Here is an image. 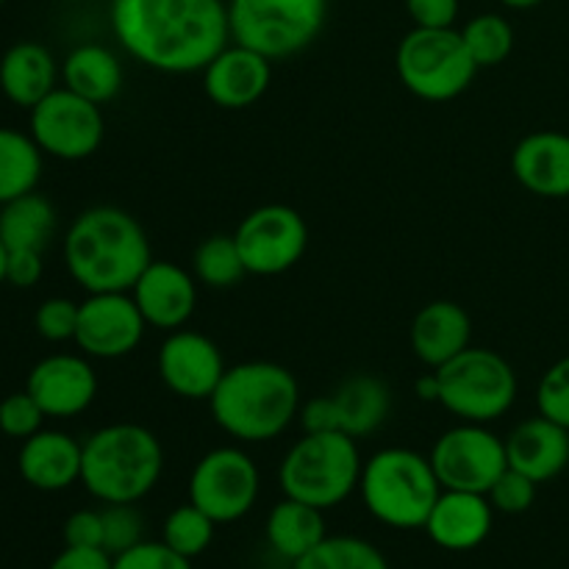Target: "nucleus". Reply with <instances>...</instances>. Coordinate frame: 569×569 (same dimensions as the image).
<instances>
[{"label":"nucleus","mask_w":569,"mask_h":569,"mask_svg":"<svg viewBox=\"0 0 569 569\" xmlns=\"http://www.w3.org/2000/svg\"><path fill=\"white\" fill-rule=\"evenodd\" d=\"M111 28L139 64L172 76L206 70L231 39L222 0H114Z\"/></svg>","instance_id":"obj_1"},{"label":"nucleus","mask_w":569,"mask_h":569,"mask_svg":"<svg viewBox=\"0 0 569 569\" xmlns=\"http://www.w3.org/2000/svg\"><path fill=\"white\" fill-rule=\"evenodd\" d=\"M64 261L72 281L94 292H131L153 261L137 217L114 206H94L76 217L64 237Z\"/></svg>","instance_id":"obj_2"},{"label":"nucleus","mask_w":569,"mask_h":569,"mask_svg":"<svg viewBox=\"0 0 569 569\" xmlns=\"http://www.w3.org/2000/svg\"><path fill=\"white\" fill-rule=\"evenodd\" d=\"M211 417L239 442L278 439L300 411V387L276 361H244L228 367L209 398Z\"/></svg>","instance_id":"obj_3"},{"label":"nucleus","mask_w":569,"mask_h":569,"mask_svg":"<svg viewBox=\"0 0 569 569\" xmlns=\"http://www.w3.org/2000/svg\"><path fill=\"white\" fill-rule=\"evenodd\" d=\"M161 470L159 437L137 422H114L83 442L81 483L103 503H137L159 483Z\"/></svg>","instance_id":"obj_4"},{"label":"nucleus","mask_w":569,"mask_h":569,"mask_svg":"<svg viewBox=\"0 0 569 569\" xmlns=\"http://www.w3.org/2000/svg\"><path fill=\"white\" fill-rule=\"evenodd\" d=\"M359 492L378 522L398 531L426 528L433 503L442 495L431 459L409 448H383L361 467Z\"/></svg>","instance_id":"obj_5"},{"label":"nucleus","mask_w":569,"mask_h":569,"mask_svg":"<svg viewBox=\"0 0 569 569\" xmlns=\"http://www.w3.org/2000/svg\"><path fill=\"white\" fill-rule=\"evenodd\" d=\"M361 467L365 461L353 437L342 431L306 433L283 456L278 483L283 498L326 511L353 495V489L359 487Z\"/></svg>","instance_id":"obj_6"},{"label":"nucleus","mask_w":569,"mask_h":569,"mask_svg":"<svg viewBox=\"0 0 569 569\" xmlns=\"http://www.w3.org/2000/svg\"><path fill=\"white\" fill-rule=\"evenodd\" d=\"M328 0H231L228 26L237 44L270 61L300 53L326 26Z\"/></svg>","instance_id":"obj_7"},{"label":"nucleus","mask_w":569,"mask_h":569,"mask_svg":"<svg viewBox=\"0 0 569 569\" xmlns=\"http://www.w3.org/2000/svg\"><path fill=\"white\" fill-rule=\"evenodd\" d=\"M439 403L465 422L500 420L517 400V372L500 353L487 348H467L453 361L442 365Z\"/></svg>","instance_id":"obj_8"},{"label":"nucleus","mask_w":569,"mask_h":569,"mask_svg":"<svg viewBox=\"0 0 569 569\" xmlns=\"http://www.w3.org/2000/svg\"><path fill=\"white\" fill-rule=\"evenodd\" d=\"M398 76L420 100L442 103L465 92L476 78L478 64L467 50L461 31L453 28H417L398 44Z\"/></svg>","instance_id":"obj_9"},{"label":"nucleus","mask_w":569,"mask_h":569,"mask_svg":"<svg viewBox=\"0 0 569 569\" xmlns=\"http://www.w3.org/2000/svg\"><path fill=\"white\" fill-rule=\"evenodd\" d=\"M431 467L442 489L487 495L492 483L509 470L506 439L481 422H461L433 442Z\"/></svg>","instance_id":"obj_10"},{"label":"nucleus","mask_w":569,"mask_h":569,"mask_svg":"<svg viewBox=\"0 0 569 569\" xmlns=\"http://www.w3.org/2000/svg\"><path fill=\"white\" fill-rule=\"evenodd\" d=\"M259 467L244 450H209L189 476V503L211 517L217 526L237 522L259 498Z\"/></svg>","instance_id":"obj_11"},{"label":"nucleus","mask_w":569,"mask_h":569,"mask_svg":"<svg viewBox=\"0 0 569 569\" xmlns=\"http://www.w3.org/2000/svg\"><path fill=\"white\" fill-rule=\"evenodd\" d=\"M106 133L100 106L72 89H53L31 109V137L53 159L81 161L100 148Z\"/></svg>","instance_id":"obj_12"},{"label":"nucleus","mask_w":569,"mask_h":569,"mask_svg":"<svg viewBox=\"0 0 569 569\" xmlns=\"http://www.w3.org/2000/svg\"><path fill=\"white\" fill-rule=\"evenodd\" d=\"M250 276H281L303 259L309 226L292 206H259L233 233Z\"/></svg>","instance_id":"obj_13"},{"label":"nucleus","mask_w":569,"mask_h":569,"mask_svg":"<svg viewBox=\"0 0 569 569\" xmlns=\"http://www.w3.org/2000/svg\"><path fill=\"white\" fill-rule=\"evenodd\" d=\"M144 317L131 292H94L78 303V328L72 342L92 359H122L139 348Z\"/></svg>","instance_id":"obj_14"},{"label":"nucleus","mask_w":569,"mask_h":569,"mask_svg":"<svg viewBox=\"0 0 569 569\" xmlns=\"http://www.w3.org/2000/svg\"><path fill=\"white\" fill-rule=\"evenodd\" d=\"M226 370L220 348L198 331H170L159 348L161 383L183 400H209Z\"/></svg>","instance_id":"obj_15"},{"label":"nucleus","mask_w":569,"mask_h":569,"mask_svg":"<svg viewBox=\"0 0 569 569\" xmlns=\"http://www.w3.org/2000/svg\"><path fill=\"white\" fill-rule=\"evenodd\" d=\"M26 389L44 417H78L98 395V376L83 356L56 353L33 367Z\"/></svg>","instance_id":"obj_16"},{"label":"nucleus","mask_w":569,"mask_h":569,"mask_svg":"<svg viewBox=\"0 0 569 569\" xmlns=\"http://www.w3.org/2000/svg\"><path fill=\"white\" fill-rule=\"evenodd\" d=\"M144 322L161 331H178L198 306V283L172 261H150L131 289Z\"/></svg>","instance_id":"obj_17"},{"label":"nucleus","mask_w":569,"mask_h":569,"mask_svg":"<svg viewBox=\"0 0 569 569\" xmlns=\"http://www.w3.org/2000/svg\"><path fill=\"white\" fill-rule=\"evenodd\" d=\"M272 81L270 59L244 44L220 50L203 70V89L220 109H248L264 98Z\"/></svg>","instance_id":"obj_18"},{"label":"nucleus","mask_w":569,"mask_h":569,"mask_svg":"<svg viewBox=\"0 0 569 569\" xmlns=\"http://www.w3.org/2000/svg\"><path fill=\"white\" fill-rule=\"evenodd\" d=\"M492 522L495 509L487 495L442 489L426 520V531L437 548L467 553L487 542Z\"/></svg>","instance_id":"obj_19"},{"label":"nucleus","mask_w":569,"mask_h":569,"mask_svg":"<svg viewBox=\"0 0 569 569\" xmlns=\"http://www.w3.org/2000/svg\"><path fill=\"white\" fill-rule=\"evenodd\" d=\"M511 172L537 198H569V133L533 131L517 142Z\"/></svg>","instance_id":"obj_20"},{"label":"nucleus","mask_w":569,"mask_h":569,"mask_svg":"<svg viewBox=\"0 0 569 569\" xmlns=\"http://www.w3.org/2000/svg\"><path fill=\"white\" fill-rule=\"evenodd\" d=\"M83 445L76 442L70 433L61 431H37L33 437L22 439L17 470L28 487L39 492H61L81 481Z\"/></svg>","instance_id":"obj_21"},{"label":"nucleus","mask_w":569,"mask_h":569,"mask_svg":"<svg viewBox=\"0 0 569 569\" xmlns=\"http://www.w3.org/2000/svg\"><path fill=\"white\" fill-rule=\"evenodd\" d=\"M506 456L511 470L522 472L531 481H553L569 465V431L542 415L531 417L509 433Z\"/></svg>","instance_id":"obj_22"},{"label":"nucleus","mask_w":569,"mask_h":569,"mask_svg":"<svg viewBox=\"0 0 569 569\" xmlns=\"http://www.w3.org/2000/svg\"><path fill=\"white\" fill-rule=\"evenodd\" d=\"M470 315L453 300H433V303L422 306L409 331L411 350L431 370H439L459 353H465L470 348Z\"/></svg>","instance_id":"obj_23"},{"label":"nucleus","mask_w":569,"mask_h":569,"mask_svg":"<svg viewBox=\"0 0 569 569\" xmlns=\"http://www.w3.org/2000/svg\"><path fill=\"white\" fill-rule=\"evenodd\" d=\"M0 89L11 103L33 109L56 89V61L39 42H17L0 59Z\"/></svg>","instance_id":"obj_24"},{"label":"nucleus","mask_w":569,"mask_h":569,"mask_svg":"<svg viewBox=\"0 0 569 569\" xmlns=\"http://www.w3.org/2000/svg\"><path fill=\"white\" fill-rule=\"evenodd\" d=\"M331 400L337 409L339 431L353 439L376 433L392 411V392L387 383L376 376H365V372L339 383Z\"/></svg>","instance_id":"obj_25"},{"label":"nucleus","mask_w":569,"mask_h":569,"mask_svg":"<svg viewBox=\"0 0 569 569\" xmlns=\"http://www.w3.org/2000/svg\"><path fill=\"white\" fill-rule=\"evenodd\" d=\"M326 537L322 509L300 503V500L283 498L281 503L272 506L270 517H267V542L281 559L292 561V565L303 559L309 550H315Z\"/></svg>","instance_id":"obj_26"},{"label":"nucleus","mask_w":569,"mask_h":569,"mask_svg":"<svg viewBox=\"0 0 569 569\" xmlns=\"http://www.w3.org/2000/svg\"><path fill=\"white\" fill-rule=\"evenodd\" d=\"M64 87L92 103H109L122 89V67L103 44H81L64 61Z\"/></svg>","instance_id":"obj_27"},{"label":"nucleus","mask_w":569,"mask_h":569,"mask_svg":"<svg viewBox=\"0 0 569 569\" xmlns=\"http://www.w3.org/2000/svg\"><path fill=\"white\" fill-rule=\"evenodd\" d=\"M53 231L56 209L42 194H20L0 209V239L9 250H39L42 253Z\"/></svg>","instance_id":"obj_28"},{"label":"nucleus","mask_w":569,"mask_h":569,"mask_svg":"<svg viewBox=\"0 0 569 569\" xmlns=\"http://www.w3.org/2000/svg\"><path fill=\"white\" fill-rule=\"evenodd\" d=\"M42 176V150L11 128H0V206L37 189Z\"/></svg>","instance_id":"obj_29"},{"label":"nucleus","mask_w":569,"mask_h":569,"mask_svg":"<svg viewBox=\"0 0 569 569\" xmlns=\"http://www.w3.org/2000/svg\"><path fill=\"white\" fill-rule=\"evenodd\" d=\"M192 270L194 278L211 289H231L248 276L237 239L228 233H214L198 244L192 256Z\"/></svg>","instance_id":"obj_30"},{"label":"nucleus","mask_w":569,"mask_h":569,"mask_svg":"<svg viewBox=\"0 0 569 569\" xmlns=\"http://www.w3.org/2000/svg\"><path fill=\"white\" fill-rule=\"evenodd\" d=\"M292 569H389L381 550L361 537H326Z\"/></svg>","instance_id":"obj_31"},{"label":"nucleus","mask_w":569,"mask_h":569,"mask_svg":"<svg viewBox=\"0 0 569 569\" xmlns=\"http://www.w3.org/2000/svg\"><path fill=\"white\" fill-rule=\"evenodd\" d=\"M467 50H470L472 61L481 67H498L509 59L511 48H515V28L506 17L500 14H478L461 31Z\"/></svg>","instance_id":"obj_32"},{"label":"nucleus","mask_w":569,"mask_h":569,"mask_svg":"<svg viewBox=\"0 0 569 569\" xmlns=\"http://www.w3.org/2000/svg\"><path fill=\"white\" fill-rule=\"evenodd\" d=\"M214 528L217 522L194 503L178 506L176 511L167 515L164 528H161V542L170 545L176 553L187 556V559H198L209 550Z\"/></svg>","instance_id":"obj_33"},{"label":"nucleus","mask_w":569,"mask_h":569,"mask_svg":"<svg viewBox=\"0 0 569 569\" xmlns=\"http://www.w3.org/2000/svg\"><path fill=\"white\" fill-rule=\"evenodd\" d=\"M100 517H103V550L111 559L142 542L144 526L133 503H106Z\"/></svg>","instance_id":"obj_34"},{"label":"nucleus","mask_w":569,"mask_h":569,"mask_svg":"<svg viewBox=\"0 0 569 569\" xmlns=\"http://www.w3.org/2000/svg\"><path fill=\"white\" fill-rule=\"evenodd\" d=\"M537 409L569 431V356L556 361L537 387Z\"/></svg>","instance_id":"obj_35"},{"label":"nucleus","mask_w":569,"mask_h":569,"mask_svg":"<svg viewBox=\"0 0 569 569\" xmlns=\"http://www.w3.org/2000/svg\"><path fill=\"white\" fill-rule=\"evenodd\" d=\"M537 481H531L528 476L517 470H506L498 481L492 483V489L487 492L489 503H492L495 511L500 515H526L528 509L537 500Z\"/></svg>","instance_id":"obj_36"},{"label":"nucleus","mask_w":569,"mask_h":569,"mask_svg":"<svg viewBox=\"0 0 569 569\" xmlns=\"http://www.w3.org/2000/svg\"><path fill=\"white\" fill-rule=\"evenodd\" d=\"M44 411L37 400L26 392H14L0 400V431L11 439H28L42 431Z\"/></svg>","instance_id":"obj_37"},{"label":"nucleus","mask_w":569,"mask_h":569,"mask_svg":"<svg viewBox=\"0 0 569 569\" xmlns=\"http://www.w3.org/2000/svg\"><path fill=\"white\" fill-rule=\"evenodd\" d=\"M37 333L48 342H70L76 339L78 328V303L70 298H50L44 300L33 317Z\"/></svg>","instance_id":"obj_38"},{"label":"nucleus","mask_w":569,"mask_h":569,"mask_svg":"<svg viewBox=\"0 0 569 569\" xmlns=\"http://www.w3.org/2000/svg\"><path fill=\"white\" fill-rule=\"evenodd\" d=\"M111 569H192V559L176 553L164 542H139L126 553L114 556Z\"/></svg>","instance_id":"obj_39"},{"label":"nucleus","mask_w":569,"mask_h":569,"mask_svg":"<svg viewBox=\"0 0 569 569\" xmlns=\"http://www.w3.org/2000/svg\"><path fill=\"white\" fill-rule=\"evenodd\" d=\"M67 548H103V517L100 511L81 509L64 522Z\"/></svg>","instance_id":"obj_40"},{"label":"nucleus","mask_w":569,"mask_h":569,"mask_svg":"<svg viewBox=\"0 0 569 569\" xmlns=\"http://www.w3.org/2000/svg\"><path fill=\"white\" fill-rule=\"evenodd\" d=\"M406 9L417 28H453L459 0H406Z\"/></svg>","instance_id":"obj_41"},{"label":"nucleus","mask_w":569,"mask_h":569,"mask_svg":"<svg viewBox=\"0 0 569 569\" xmlns=\"http://www.w3.org/2000/svg\"><path fill=\"white\" fill-rule=\"evenodd\" d=\"M42 253L39 250H9V267H6V281L11 287L28 289L42 278Z\"/></svg>","instance_id":"obj_42"},{"label":"nucleus","mask_w":569,"mask_h":569,"mask_svg":"<svg viewBox=\"0 0 569 569\" xmlns=\"http://www.w3.org/2000/svg\"><path fill=\"white\" fill-rule=\"evenodd\" d=\"M298 417H300V426H303L306 433L339 431L337 409H333L331 395H322V398H311L309 403L300 406Z\"/></svg>","instance_id":"obj_43"},{"label":"nucleus","mask_w":569,"mask_h":569,"mask_svg":"<svg viewBox=\"0 0 569 569\" xmlns=\"http://www.w3.org/2000/svg\"><path fill=\"white\" fill-rule=\"evenodd\" d=\"M114 559L103 548H64L48 569H111Z\"/></svg>","instance_id":"obj_44"},{"label":"nucleus","mask_w":569,"mask_h":569,"mask_svg":"<svg viewBox=\"0 0 569 569\" xmlns=\"http://www.w3.org/2000/svg\"><path fill=\"white\" fill-rule=\"evenodd\" d=\"M415 392H417V398L426 400V403H439V378H437V372H428V376L417 378Z\"/></svg>","instance_id":"obj_45"},{"label":"nucleus","mask_w":569,"mask_h":569,"mask_svg":"<svg viewBox=\"0 0 569 569\" xmlns=\"http://www.w3.org/2000/svg\"><path fill=\"white\" fill-rule=\"evenodd\" d=\"M503 6H509V9H533V6H539L542 0H500Z\"/></svg>","instance_id":"obj_46"},{"label":"nucleus","mask_w":569,"mask_h":569,"mask_svg":"<svg viewBox=\"0 0 569 569\" xmlns=\"http://www.w3.org/2000/svg\"><path fill=\"white\" fill-rule=\"evenodd\" d=\"M6 267H9V248H6L3 239H0V283L6 281Z\"/></svg>","instance_id":"obj_47"},{"label":"nucleus","mask_w":569,"mask_h":569,"mask_svg":"<svg viewBox=\"0 0 569 569\" xmlns=\"http://www.w3.org/2000/svg\"><path fill=\"white\" fill-rule=\"evenodd\" d=\"M6 3V0H0V6H3Z\"/></svg>","instance_id":"obj_48"}]
</instances>
